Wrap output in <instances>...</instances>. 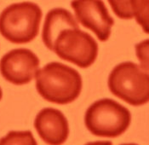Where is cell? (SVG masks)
I'll list each match as a JSON object with an SVG mask.
<instances>
[{
  "instance_id": "cell-9",
  "label": "cell",
  "mask_w": 149,
  "mask_h": 145,
  "mask_svg": "<svg viewBox=\"0 0 149 145\" xmlns=\"http://www.w3.org/2000/svg\"><path fill=\"white\" fill-rule=\"evenodd\" d=\"M79 24L73 15L66 9L56 8L48 12L42 32V39L49 49L54 39L61 31L71 27H78Z\"/></svg>"
},
{
  "instance_id": "cell-8",
  "label": "cell",
  "mask_w": 149,
  "mask_h": 145,
  "mask_svg": "<svg viewBox=\"0 0 149 145\" xmlns=\"http://www.w3.org/2000/svg\"><path fill=\"white\" fill-rule=\"evenodd\" d=\"M38 134L49 145L63 144L69 135L68 121L63 113L53 108L39 112L34 120Z\"/></svg>"
},
{
  "instance_id": "cell-12",
  "label": "cell",
  "mask_w": 149,
  "mask_h": 145,
  "mask_svg": "<svg viewBox=\"0 0 149 145\" xmlns=\"http://www.w3.org/2000/svg\"><path fill=\"white\" fill-rule=\"evenodd\" d=\"M136 52L141 64V67L148 72V39L136 45Z\"/></svg>"
},
{
  "instance_id": "cell-14",
  "label": "cell",
  "mask_w": 149,
  "mask_h": 145,
  "mask_svg": "<svg viewBox=\"0 0 149 145\" xmlns=\"http://www.w3.org/2000/svg\"><path fill=\"white\" fill-rule=\"evenodd\" d=\"M2 97H3V91H2V89L0 88V100L2 99Z\"/></svg>"
},
{
  "instance_id": "cell-4",
  "label": "cell",
  "mask_w": 149,
  "mask_h": 145,
  "mask_svg": "<svg viewBox=\"0 0 149 145\" xmlns=\"http://www.w3.org/2000/svg\"><path fill=\"white\" fill-rule=\"evenodd\" d=\"M108 87L114 96L130 105L146 104L149 100L148 72L132 62L119 63L109 74Z\"/></svg>"
},
{
  "instance_id": "cell-5",
  "label": "cell",
  "mask_w": 149,
  "mask_h": 145,
  "mask_svg": "<svg viewBox=\"0 0 149 145\" xmlns=\"http://www.w3.org/2000/svg\"><path fill=\"white\" fill-rule=\"evenodd\" d=\"M49 50L54 51L62 60L87 68L96 60L98 44L91 35L80 30L78 26L61 31Z\"/></svg>"
},
{
  "instance_id": "cell-10",
  "label": "cell",
  "mask_w": 149,
  "mask_h": 145,
  "mask_svg": "<svg viewBox=\"0 0 149 145\" xmlns=\"http://www.w3.org/2000/svg\"><path fill=\"white\" fill-rule=\"evenodd\" d=\"M109 4L116 15L121 19L136 18L145 33H148V1H113Z\"/></svg>"
},
{
  "instance_id": "cell-6",
  "label": "cell",
  "mask_w": 149,
  "mask_h": 145,
  "mask_svg": "<svg viewBox=\"0 0 149 145\" xmlns=\"http://www.w3.org/2000/svg\"><path fill=\"white\" fill-rule=\"evenodd\" d=\"M39 59L25 48L12 50L0 60V73L7 81L16 85L30 83L39 67Z\"/></svg>"
},
{
  "instance_id": "cell-11",
  "label": "cell",
  "mask_w": 149,
  "mask_h": 145,
  "mask_svg": "<svg viewBox=\"0 0 149 145\" xmlns=\"http://www.w3.org/2000/svg\"><path fill=\"white\" fill-rule=\"evenodd\" d=\"M0 145H38V143L30 131H11L0 138Z\"/></svg>"
},
{
  "instance_id": "cell-1",
  "label": "cell",
  "mask_w": 149,
  "mask_h": 145,
  "mask_svg": "<svg viewBox=\"0 0 149 145\" xmlns=\"http://www.w3.org/2000/svg\"><path fill=\"white\" fill-rule=\"evenodd\" d=\"M83 81L74 68L53 62L39 69L36 74V89L46 101L68 104L80 95Z\"/></svg>"
},
{
  "instance_id": "cell-3",
  "label": "cell",
  "mask_w": 149,
  "mask_h": 145,
  "mask_svg": "<svg viewBox=\"0 0 149 145\" xmlns=\"http://www.w3.org/2000/svg\"><path fill=\"white\" fill-rule=\"evenodd\" d=\"M131 122L129 109L118 102L103 98L88 108L84 116L87 129L93 135L114 138L126 132Z\"/></svg>"
},
{
  "instance_id": "cell-13",
  "label": "cell",
  "mask_w": 149,
  "mask_h": 145,
  "mask_svg": "<svg viewBox=\"0 0 149 145\" xmlns=\"http://www.w3.org/2000/svg\"><path fill=\"white\" fill-rule=\"evenodd\" d=\"M84 145H113V143L110 141H95V142H90Z\"/></svg>"
},
{
  "instance_id": "cell-2",
  "label": "cell",
  "mask_w": 149,
  "mask_h": 145,
  "mask_svg": "<svg viewBox=\"0 0 149 145\" xmlns=\"http://www.w3.org/2000/svg\"><path fill=\"white\" fill-rule=\"evenodd\" d=\"M42 11L34 3L13 4L0 14V34L13 44L33 41L39 32Z\"/></svg>"
},
{
  "instance_id": "cell-15",
  "label": "cell",
  "mask_w": 149,
  "mask_h": 145,
  "mask_svg": "<svg viewBox=\"0 0 149 145\" xmlns=\"http://www.w3.org/2000/svg\"><path fill=\"white\" fill-rule=\"evenodd\" d=\"M120 145H138V144H120Z\"/></svg>"
},
{
  "instance_id": "cell-7",
  "label": "cell",
  "mask_w": 149,
  "mask_h": 145,
  "mask_svg": "<svg viewBox=\"0 0 149 145\" xmlns=\"http://www.w3.org/2000/svg\"><path fill=\"white\" fill-rule=\"evenodd\" d=\"M71 6L77 20L84 27L91 30L100 41L104 42L109 39L114 20L102 1H72Z\"/></svg>"
}]
</instances>
